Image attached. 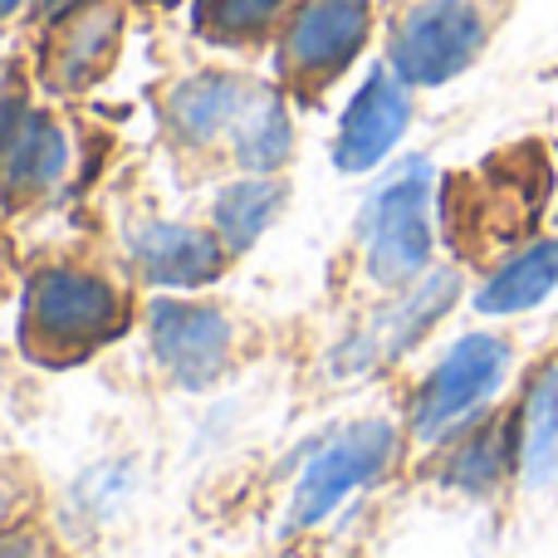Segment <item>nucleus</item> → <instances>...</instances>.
I'll return each instance as SVG.
<instances>
[{
    "mask_svg": "<svg viewBox=\"0 0 558 558\" xmlns=\"http://www.w3.org/2000/svg\"><path fill=\"white\" fill-rule=\"evenodd\" d=\"M544 202V157L530 167L514 157H495L475 177H451L446 186V235L456 251L481 260L485 251H510L534 226V211Z\"/></svg>",
    "mask_w": 558,
    "mask_h": 558,
    "instance_id": "f257e3e1",
    "label": "nucleus"
},
{
    "mask_svg": "<svg viewBox=\"0 0 558 558\" xmlns=\"http://www.w3.org/2000/svg\"><path fill=\"white\" fill-rule=\"evenodd\" d=\"M118 304L113 284L74 265L39 270L25 289V348L45 363H74L94 353L104 338L118 333Z\"/></svg>",
    "mask_w": 558,
    "mask_h": 558,
    "instance_id": "f03ea898",
    "label": "nucleus"
},
{
    "mask_svg": "<svg viewBox=\"0 0 558 558\" xmlns=\"http://www.w3.org/2000/svg\"><path fill=\"white\" fill-rule=\"evenodd\" d=\"M514 363V348L500 333H465L446 348V357L432 367L412 402V432L416 441H446L451 432L471 426L500 392L505 373Z\"/></svg>",
    "mask_w": 558,
    "mask_h": 558,
    "instance_id": "7ed1b4c3",
    "label": "nucleus"
},
{
    "mask_svg": "<svg viewBox=\"0 0 558 558\" xmlns=\"http://www.w3.org/2000/svg\"><path fill=\"white\" fill-rule=\"evenodd\" d=\"M432 167L422 157L402 162L383 186L373 192L363 216V245L367 270L377 284H407L432 260Z\"/></svg>",
    "mask_w": 558,
    "mask_h": 558,
    "instance_id": "20e7f679",
    "label": "nucleus"
},
{
    "mask_svg": "<svg viewBox=\"0 0 558 558\" xmlns=\"http://www.w3.org/2000/svg\"><path fill=\"white\" fill-rule=\"evenodd\" d=\"M485 25L475 0H422L392 29V69L402 84L436 88L475 64L485 49Z\"/></svg>",
    "mask_w": 558,
    "mask_h": 558,
    "instance_id": "39448f33",
    "label": "nucleus"
},
{
    "mask_svg": "<svg viewBox=\"0 0 558 558\" xmlns=\"http://www.w3.org/2000/svg\"><path fill=\"white\" fill-rule=\"evenodd\" d=\"M397 461V432L392 422H357L338 436L328 451L314 456V465L304 471L289 505V530H308V524L328 520L348 495H357L363 485L383 481Z\"/></svg>",
    "mask_w": 558,
    "mask_h": 558,
    "instance_id": "423d86ee",
    "label": "nucleus"
},
{
    "mask_svg": "<svg viewBox=\"0 0 558 558\" xmlns=\"http://www.w3.org/2000/svg\"><path fill=\"white\" fill-rule=\"evenodd\" d=\"M367 25H373L367 0H304L299 15L289 20L284 49H279L289 84L314 94L333 74H343L353 64V54L363 49Z\"/></svg>",
    "mask_w": 558,
    "mask_h": 558,
    "instance_id": "0eeeda50",
    "label": "nucleus"
},
{
    "mask_svg": "<svg viewBox=\"0 0 558 558\" xmlns=\"http://www.w3.org/2000/svg\"><path fill=\"white\" fill-rule=\"evenodd\" d=\"M456 294H461V279H456L451 270L426 275L422 284H412L397 304H387L383 314H373L343 348H338L333 373L338 377H363V373L387 367L392 357H402L407 348H412L416 338H422L426 328H432L436 318L456 304Z\"/></svg>",
    "mask_w": 558,
    "mask_h": 558,
    "instance_id": "6e6552de",
    "label": "nucleus"
},
{
    "mask_svg": "<svg viewBox=\"0 0 558 558\" xmlns=\"http://www.w3.org/2000/svg\"><path fill=\"white\" fill-rule=\"evenodd\" d=\"M147 328H153L157 363L186 387L216 383L226 357H231V324H226V314L211 304L157 299V304L147 308Z\"/></svg>",
    "mask_w": 558,
    "mask_h": 558,
    "instance_id": "1a4fd4ad",
    "label": "nucleus"
},
{
    "mask_svg": "<svg viewBox=\"0 0 558 558\" xmlns=\"http://www.w3.org/2000/svg\"><path fill=\"white\" fill-rule=\"evenodd\" d=\"M407 123H412V98H407L402 78L392 74H367V84L353 94L343 123H338L333 162L338 172H367L377 167L397 143H402Z\"/></svg>",
    "mask_w": 558,
    "mask_h": 558,
    "instance_id": "9d476101",
    "label": "nucleus"
},
{
    "mask_svg": "<svg viewBox=\"0 0 558 558\" xmlns=\"http://www.w3.org/2000/svg\"><path fill=\"white\" fill-rule=\"evenodd\" d=\"M118 35H123V10L118 5H74L45 45V84L54 94L88 88L113 64Z\"/></svg>",
    "mask_w": 558,
    "mask_h": 558,
    "instance_id": "9b49d317",
    "label": "nucleus"
},
{
    "mask_svg": "<svg viewBox=\"0 0 558 558\" xmlns=\"http://www.w3.org/2000/svg\"><path fill=\"white\" fill-rule=\"evenodd\" d=\"M69 162V143L45 113L20 98H0V177L15 196H35L59 182Z\"/></svg>",
    "mask_w": 558,
    "mask_h": 558,
    "instance_id": "f8f14e48",
    "label": "nucleus"
},
{
    "mask_svg": "<svg viewBox=\"0 0 558 558\" xmlns=\"http://www.w3.org/2000/svg\"><path fill=\"white\" fill-rule=\"evenodd\" d=\"M133 260L157 289H196L211 284L226 265V251L196 226L153 221L133 235Z\"/></svg>",
    "mask_w": 558,
    "mask_h": 558,
    "instance_id": "ddd939ff",
    "label": "nucleus"
},
{
    "mask_svg": "<svg viewBox=\"0 0 558 558\" xmlns=\"http://www.w3.org/2000/svg\"><path fill=\"white\" fill-rule=\"evenodd\" d=\"M554 289H558V241H530L475 289V308L490 318L530 314Z\"/></svg>",
    "mask_w": 558,
    "mask_h": 558,
    "instance_id": "4468645a",
    "label": "nucleus"
},
{
    "mask_svg": "<svg viewBox=\"0 0 558 558\" xmlns=\"http://www.w3.org/2000/svg\"><path fill=\"white\" fill-rule=\"evenodd\" d=\"M251 98H255V88L241 84V78H231V74H196V78H186V84L172 88L167 118H172V128L186 137V143H211L216 133L241 123Z\"/></svg>",
    "mask_w": 558,
    "mask_h": 558,
    "instance_id": "2eb2a0df",
    "label": "nucleus"
},
{
    "mask_svg": "<svg viewBox=\"0 0 558 558\" xmlns=\"http://www.w3.org/2000/svg\"><path fill=\"white\" fill-rule=\"evenodd\" d=\"M510 471H520V416H490L471 426L446 461V481L471 495H490Z\"/></svg>",
    "mask_w": 558,
    "mask_h": 558,
    "instance_id": "dca6fc26",
    "label": "nucleus"
},
{
    "mask_svg": "<svg viewBox=\"0 0 558 558\" xmlns=\"http://www.w3.org/2000/svg\"><path fill=\"white\" fill-rule=\"evenodd\" d=\"M520 471L530 485L558 481V367L549 363L520 402Z\"/></svg>",
    "mask_w": 558,
    "mask_h": 558,
    "instance_id": "f3484780",
    "label": "nucleus"
},
{
    "mask_svg": "<svg viewBox=\"0 0 558 558\" xmlns=\"http://www.w3.org/2000/svg\"><path fill=\"white\" fill-rule=\"evenodd\" d=\"M284 206V186L279 182H235L216 196V231H221L226 251H251L260 231L279 216Z\"/></svg>",
    "mask_w": 558,
    "mask_h": 558,
    "instance_id": "a211bd4d",
    "label": "nucleus"
},
{
    "mask_svg": "<svg viewBox=\"0 0 558 558\" xmlns=\"http://www.w3.org/2000/svg\"><path fill=\"white\" fill-rule=\"evenodd\" d=\"M231 133H235V157H241V167H251V172H275L289 157V143H294L284 104H279L275 94H255Z\"/></svg>",
    "mask_w": 558,
    "mask_h": 558,
    "instance_id": "6ab92c4d",
    "label": "nucleus"
},
{
    "mask_svg": "<svg viewBox=\"0 0 558 558\" xmlns=\"http://www.w3.org/2000/svg\"><path fill=\"white\" fill-rule=\"evenodd\" d=\"M284 10V0H202V29L216 39H245L260 35Z\"/></svg>",
    "mask_w": 558,
    "mask_h": 558,
    "instance_id": "aec40b11",
    "label": "nucleus"
},
{
    "mask_svg": "<svg viewBox=\"0 0 558 558\" xmlns=\"http://www.w3.org/2000/svg\"><path fill=\"white\" fill-rule=\"evenodd\" d=\"M0 558H39V544L29 534H10V539H0Z\"/></svg>",
    "mask_w": 558,
    "mask_h": 558,
    "instance_id": "412c9836",
    "label": "nucleus"
},
{
    "mask_svg": "<svg viewBox=\"0 0 558 558\" xmlns=\"http://www.w3.org/2000/svg\"><path fill=\"white\" fill-rule=\"evenodd\" d=\"M5 279H10V255H5V245H0V294H5Z\"/></svg>",
    "mask_w": 558,
    "mask_h": 558,
    "instance_id": "4be33fe9",
    "label": "nucleus"
},
{
    "mask_svg": "<svg viewBox=\"0 0 558 558\" xmlns=\"http://www.w3.org/2000/svg\"><path fill=\"white\" fill-rule=\"evenodd\" d=\"M49 15H64V5H78V0H45Z\"/></svg>",
    "mask_w": 558,
    "mask_h": 558,
    "instance_id": "5701e85b",
    "label": "nucleus"
},
{
    "mask_svg": "<svg viewBox=\"0 0 558 558\" xmlns=\"http://www.w3.org/2000/svg\"><path fill=\"white\" fill-rule=\"evenodd\" d=\"M20 5H25V0H0V20H5V15H15Z\"/></svg>",
    "mask_w": 558,
    "mask_h": 558,
    "instance_id": "b1692460",
    "label": "nucleus"
}]
</instances>
